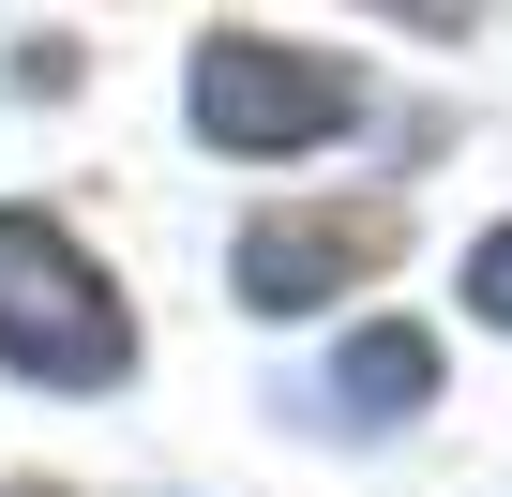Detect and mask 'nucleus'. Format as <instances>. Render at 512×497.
Segmentation results:
<instances>
[{
  "label": "nucleus",
  "instance_id": "obj_1",
  "mask_svg": "<svg viewBox=\"0 0 512 497\" xmlns=\"http://www.w3.org/2000/svg\"><path fill=\"white\" fill-rule=\"evenodd\" d=\"M0 362L46 377V392H106V377H136V317H121V287L76 257L46 211H0Z\"/></svg>",
  "mask_w": 512,
  "mask_h": 497
},
{
  "label": "nucleus",
  "instance_id": "obj_2",
  "mask_svg": "<svg viewBox=\"0 0 512 497\" xmlns=\"http://www.w3.org/2000/svg\"><path fill=\"white\" fill-rule=\"evenodd\" d=\"M347 121H362V76L332 46H287V31H211L196 46V136L241 151V166H287Z\"/></svg>",
  "mask_w": 512,
  "mask_h": 497
},
{
  "label": "nucleus",
  "instance_id": "obj_3",
  "mask_svg": "<svg viewBox=\"0 0 512 497\" xmlns=\"http://www.w3.org/2000/svg\"><path fill=\"white\" fill-rule=\"evenodd\" d=\"M392 241H407L392 196H302V211H256V226H241V302H256V317L362 302V272H392Z\"/></svg>",
  "mask_w": 512,
  "mask_h": 497
},
{
  "label": "nucleus",
  "instance_id": "obj_4",
  "mask_svg": "<svg viewBox=\"0 0 512 497\" xmlns=\"http://www.w3.org/2000/svg\"><path fill=\"white\" fill-rule=\"evenodd\" d=\"M422 392H437V347H422L407 317H377V332H347V347H332V407L392 422V407H422Z\"/></svg>",
  "mask_w": 512,
  "mask_h": 497
},
{
  "label": "nucleus",
  "instance_id": "obj_5",
  "mask_svg": "<svg viewBox=\"0 0 512 497\" xmlns=\"http://www.w3.org/2000/svg\"><path fill=\"white\" fill-rule=\"evenodd\" d=\"M467 302L512 332V226H482V241H467Z\"/></svg>",
  "mask_w": 512,
  "mask_h": 497
}]
</instances>
